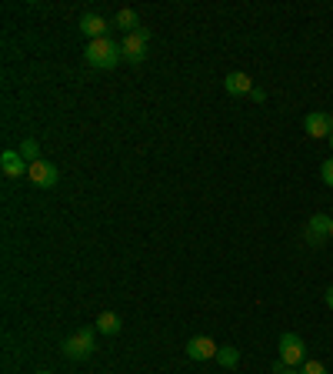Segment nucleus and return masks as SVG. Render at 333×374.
Segmentation results:
<instances>
[{"mask_svg": "<svg viewBox=\"0 0 333 374\" xmlns=\"http://www.w3.org/2000/svg\"><path fill=\"white\" fill-rule=\"evenodd\" d=\"M300 374H327V368L320 361H303L300 364Z\"/></svg>", "mask_w": 333, "mask_h": 374, "instance_id": "dca6fc26", "label": "nucleus"}, {"mask_svg": "<svg viewBox=\"0 0 333 374\" xmlns=\"http://www.w3.org/2000/svg\"><path fill=\"white\" fill-rule=\"evenodd\" d=\"M147 44H150V30H147V27H141V30L127 34V37H124V44H120L124 61H127V64H143V61H147Z\"/></svg>", "mask_w": 333, "mask_h": 374, "instance_id": "7ed1b4c3", "label": "nucleus"}, {"mask_svg": "<svg viewBox=\"0 0 333 374\" xmlns=\"http://www.w3.org/2000/svg\"><path fill=\"white\" fill-rule=\"evenodd\" d=\"M323 301H327V308L333 311V284H330V287H327V291H323Z\"/></svg>", "mask_w": 333, "mask_h": 374, "instance_id": "6ab92c4d", "label": "nucleus"}, {"mask_svg": "<svg viewBox=\"0 0 333 374\" xmlns=\"http://www.w3.org/2000/svg\"><path fill=\"white\" fill-rule=\"evenodd\" d=\"M330 224H333L330 214H313L307 220V244H313V247L327 244L330 241Z\"/></svg>", "mask_w": 333, "mask_h": 374, "instance_id": "6e6552de", "label": "nucleus"}, {"mask_svg": "<svg viewBox=\"0 0 333 374\" xmlns=\"http://www.w3.org/2000/svg\"><path fill=\"white\" fill-rule=\"evenodd\" d=\"M27 177H30V184H34V187H44V191H51V187H57V181H60V170H57L51 161L44 157V161H34V164H30Z\"/></svg>", "mask_w": 333, "mask_h": 374, "instance_id": "39448f33", "label": "nucleus"}, {"mask_svg": "<svg viewBox=\"0 0 333 374\" xmlns=\"http://www.w3.org/2000/svg\"><path fill=\"white\" fill-rule=\"evenodd\" d=\"M0 170H4V177H13V181H17L20 174L30 170V164L20 157V151H4V154H0Z\"/></svg>", "mask_w": 333, "mask_h": 374, "instance_id": "1a4fd4ad", "label": "nucleus"}, {"mask_svg": "<svg viewBox=\"0 0 333 374\" xmlns=\"http://www.w3.org/2000/svg\"><path fill=\"white\" fill-rule=\"evenodd\" d=\"M277 374H300L296 368H283V371H277Z\"/></svg>", "mask_w": 333, "mask_h": 374, "instance_id": "aec40b11", "label": "nucleus"}, {"mask_svg": "<svg viewBox=\"0 0 333 374\" xmlns=\"http://www.w3.org/2000/svg\"><path fill=\"white\" fill-rule=\"evenodd\" d=\"M37 374H53V371H37Z\"/></svg>", "mask_w": 333, "mask_h": 374, "instance_id": "412c9836", "label": "nucleus"}, {"mask_svg": "<svg viewBox=\"0 0 333 374\" xmlns=\"http://www.w3.org/2000/svg\"><path fill=\"white\" fill-rule=\"evenodd\" d=\"M84 57H87V64L97 67V70H114V67L124 61V51H120V44H114L110 37H103V40H90Z\"/></svg>", "mask_w": 333, "mask_h": 374, "instance_id": "f257e3e1", "label": "nucleus"}, {"mask_svg": "<svg viewBox=\"0 0 333 374\" xmlns=\"http://www.w3.org/2000/svg\"><path fill=\"white\" fill-rule=\"evenodd\" d=\"M303 130H307L313 141H320V137H327V141H330V134H333V117H330V114H323V111H310V114L303 117Z\"/></svg>", "mask_w": 333, "mask_h": 374, "instance_id": "0eeeda50", "label": "nucleus"}, {"mask_svg": "<svg viewBox=\"0 0 333 374\" xmlns=\"http://www.w3.org/2000/svg\"><path fill=\"white\" fill-rule=\"evenodd\" d=\"M320 177H323V184H327V187H333V157L320 164Z\"/></svg>", "mask_w": 333, "mask_h": 374, "instance_id": "f3484780", "label": "nucleus"}, {"mask_svg": "<svg viewBox=\"0 0 333 374\" xmlns=\"http://www.w3.org/2000/svg\"><path fill=\"white\" fill-rule=\"evenodd\" d=\"M77 27H80V34H87L90 40H103L107 37V30H110V24L103 20L100 13H84Z\"/></svg>", "mask_w": 333, "mask_h": 374, "instance_id": "9d476101", "label": "nucleus"}, {"mask_svg": "<svg viewBox=\"0 0 333 374\" xmlns=\"http://www.w3.org/2000/svg\"><path fill=\"white\" fill-rule=\"evenodd\" d=\"M60 348H64V354L70 358V361H84V358H90L93 348H97V328H80V331H74Z\"/></svg>", "mask_w": 333, "mask_h": 374, "instance_id": "f03ea898", "label": "nucleus"}, {"mask_svg": "<svg viewBox=\"0 0 333 374\" xmlns=\"http://www.w3.org/2000/svg\"><path fill=\"white\" fill-rule=\"evenodd\" d=\"M280 361L287 368H296V364L307 361V344H303V337L294 335V331H283L280 335Z\"/></svg>", "mask_w": 333, "mask_h": 374, "instance_id": "20e7f679", "label": "nucleus"}, {"mask_svg": "<svg viewBox=\"0 0 333 374\" xmlns=\"http://www.w3.org/2000/svg\"><path fill=\"white\" fill-rule=\"evenodd\" d=\"M250 97H254L256 104H263V101H267V91H263V87H254V91H250Z\"/></svg>", "mask_w": 333, "mask_h": 374, "instance_id": "a211bd4d", "label": "nucleus"}, {"mask_svg": "<svg viewBox=\"0 0 333 374\" xmlns=\"http://www.w3.org/2000/svg\"><path fill=\"white\" fill-rule=\"evenodd\" d=\"M183 351H187V358H190V361H217L220 348L207 335H197V337H190V341L183 344Z\"/></svg>", "mask_w": 333, "mask_h": 374, "instance_id": "423d86ee", "label": "nucleus"}, {"mask_svg": "<svg viewBox=\"0 0 333 374\" xmlns=\"http://www.w3.org/2000/svg\"><path fill=\"white\" fill-rule=\"evenodd\" d=\"M20 157H24L27 164H34V161H44V157H40V144L34 141V137L20 141Z\"/></svg>", "mask_w": 333, "mask_h": 374, "instance_id": "2eb2a0df", "label": "nucleus"}, {"mask_svg": "<svg viewBox=\"0 0 333 374\" xmlns=\"http://www.w3.org/2000/svg\"><path fill=\"white\" fill-rule=\"evenodd\" d=\"M217 364H220V368H227V371H230V368H237V364H240V348H233V344L220 348L217 351Z\"/></svg>", "mask_w": 333, "mask_h": 374, "instance_id": "4468645a", "label": "nucleus"}, {"mask_svg": "<svg viewBox=\"0 0 333 374\" xmlns=\"http://www.w3.org/2000/svg\"><path fill=\"white\" fill-rule=\"evenodd\" d=\"M330 117H333V114H330Z\"/></svg>", "mask_w": 333, "mask_h": 374, "instance_id": "b1692460", "label": "nucleus"}, {"mask_svg": "<svg viewBox=\"0 0 333 374\" xmlns=\"http://www.w3.org/2000/svg\"><path fill=\"white\" fill-rule=\"evenodd\" d=\"M330 147H333V134H330Z\"/></svg>", "mask_w": 333, "mask_h": 374, "instance_id": "4be33fe9", "label": "nucleus"}, {"mask_svg": "<svg viewBox=\"0 0 333 374\" xmlns=\"http://www.w3.org/2000/svg\"><path fill=\"white\" fill-rule=\"evenodd\" d=\"M93 328H97L103 337H117V335H120V328H124V321H120V314H117V311H100V314H97V321H93Z\"/></svg>", "mask_w": 333, "mask_h": 374, "instance_id": "f8f14e48", "label": "nucleus"}, {"mask_svg": "<svg viewBox=\"0 0 333 374\" xmlns=\"http://www.w3.org/2000/svg\"><path fill=\"white\" fill-rule=\"evenodd\" d=\"M223 87H227V94L230 97H250V91H254V80H250V74H244V70H230L227 74V80H223Z\"/></svg>", "mask_w": 333, "mask_h": 374, "instance_id": "9b49d317", "label": "nucleus"}, {"mask_svg": "<svg viewBox=\"0 0 333 374\" xmlns=\"http://www.w3.org/2000/svg\"><path fill=\"white\" fill-rule=\"evenodd\" d=\"M330 237H333V224H330Z\"/></svg>", "mask_w": 333, "mask_h": 374, "instance_id": "5701e85b", "label": "nucleus"}, {"mask_svg": "<svg viewBox=\"0 0 333 374\" xmlns=\"http://www.w3.org/2000/svg\"><path fill=\"white\" fill-rule=\"evenodd\" d=\"M114 24L124 30V37L127 34H133V30H141V20H137V11H130V7H124V11H117Z\"/></svg>", "mask_w": 333, "mask_h": 374, "instance_id": "ddd939ff", "label": "nucleus"}]
</instances>
